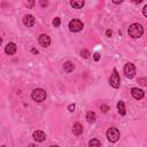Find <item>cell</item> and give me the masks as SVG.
<instances>
[{"label": "cell", "instance_id": "7c38bea8", "mask_svg": "<svg viewBox=\"0 0 147 147\" xmlns=\"http://www.w3.org/2000/svg\"><path fill=\"white\" fill-rule=\"evenodd\" d=\"M72 132H74V134H76V136H80V134L83 133V126H82V124L75 123L74 126H72Z\"/></svg>", "mask_w": 147, "mask_h": 147}, {"label": "cell", "instance_id": "2e32d148", "mask_svg": "<svg viewBox=\"0 0 147 147\" xmlns=\"http://www.w3.org/2000/svg\"><path fill=\"white\" fill-rule=\"evenodd\" d=\"M86 119H87L88 123H93V122L96 119L95 113H94V111H87V114H86Z\"/></svg>", "mask_w": 147, "mask_h": 147}, {"label": "cell", "instance_id": "7a4b0ae2", "mask_svg": "<svg viewBox=\"0 0 147 147\" xmlns=\"http://www.w3.org/2000/svg\"><path fill=\"white\" fill-rule=\"evenodd\" d=\"M31 96H32V99H33L34 101L41 102V101H44V100L46 99V92H45L42 88H36V90L32 91Z\"/></svg>", "mask_w": 147, "mask_h": 147}, {"label": "cell", "instance_id": "4dcf8cb0", "mask_svg": "<svg viewBox=\"0 0 147 147\" xmlns=\"http://www.w3.org/2000/svg\"><path fill=\"white\" fill-rule=\"evenodd\" d=\"M30 147H34V145H30Z\"/></svg>", "mask_w": 147, "mask_h": 147}, {"label": "cell", "instance_id": "8fae6325", "mask_svg": "<svg viewBox=\"0 0 147 147\" xmlns=\"http://www.w3.org/2000/svg\"><path fill=\"white\" fill-rule=\"evenodd\" d=\"M16 51H17V46H16L15 42H9V44L5 47V53L8 54V55H13V54H15Z\"/></svg>", "mask_w": 147, "mask_h": 147}, {"label": "cell", "instance_id": "d6a6232c", "mask_svg": "<svg viewBox=\"0 0 147 147\" xmlns=\"http://www.w3.org/2000/svg\"><path fill=\"white\" fill-rule=\"evenodd\" d=\"M2 147H6V146H2Z\"/></svg>", "mask_w": 147, "mask_h": 147}, {"label": "cell", "instance_id": "cb8c5ba5", "mask_svg": "<svg viewBox=\"0 0 147 147\" xmlns=\"http://www.w3.org/2000/svg\"><path fill=\"white\" fill-rule=\"evenodd\" d=\"M142 14H144V16H147V5L144 6V8H142Z\"/></svg>", "mask_w": 147, "mask_h": 147}, {"label": "cell", "instance_id": "83f0119b", "mask_svg": "<svg viewBox=\"0 0 147 147\" xmlns=\"http://www.w3.org/2000/svg\"><path fill=\"white\" fill-rule=\"evenodd\" d=\"M113 2H114V3H121L122 0H119V1H118V0H113Z\"/></svg>", "mask_w": 147, "mask_h": 147}, {"label": "cell", "instance_id": "44dd1931", "mask_svg": "<svg viewBox=\"0 0 147 147\" xmlns=\"http://www.w3.org/2000/svg\"><path fill=\"white\" fill-rule=\"evenodd\" d=\"M100 109H101L102 113H107V111L109 110V107H108L107 105H101V106H100Z\"/></svg>", "mask_w": 147, "mask_h": 147}, {"label": "cell", "instance_id": "30bf717a", "mask_svg": "<svg viewBox=\"0 0 147 147\" xmlns=\"http://www.w3.org/2000/svg\"><path fill=\"white\" fill-rule=\"evenodd\" d=\"M23 23H24L25 26L31 28V26L34 25V23H36V18H34L32 15H30V14H29V15H25L24 18H23Z\"/></svg>", "mask_w": 147, "mask_h": 147}, {"label": "cell", "instance_id": "4316f807", "mask_svg": "<svg viewBox=\"0 0 147 147\" xmlns=\"http://www.w3.org/2000/svg\"><path fill=\"white\" fill-rule=\"evenodd\" d=\"M106 34H107V37H111V31L110 30H107L106 31Z\"/></svg>", "mask_w": 147, "mask_h": 147}, {"label": "cell", "instance_id": "9a60e30c", "mask_svg": "<svg viewBox=\"0 0 147 147\" xmlns=\"http://www.w3.org/2000/svg\"><path fill=\"white\" fill-rule=\"evenodd\" d=\"M117 109H118L119 115H122V116L125 115V105H124L123 101H118L117 102Z\"/></svg>", "mask_w": 147, "mask_h": 147}, {"label": "cell", "instance_id": "484cf974", "mask_svg": "<svg viewBox=\"0 0 147 147\" xmlns=\"http://www.w3.org/2000/svg\"><path fill=\"white\" fill-rule=\"evenodd\" d=\"M40 5H41V7H46L48 5V2L47 1H40Z\"/></svg>", "mask_w": 147, "mask_h": 147}, {"label": "cell", "instance_id": "f1b7e54d", "mask_svg": "<svg viewBox=\"0 0 147 147\" xmlns=\"http://www.w3.org/2000/svg\"><path fill=\"white\" fill-rule=\"evenodd\" d=\"M32 53H34V54H38V51H37V49H34V48H33V49H32Z\"/></svg>", "mask_w": 147, "mask_h": 147}, {"label": "cell", "instance_id": "ba28073f", "mask_svg": "<svg viewBox=\"0 0 147 147\" xmlns=\"http://www.w3.org/2000/svg\"><path fill=\"white\" fill-rule=\"evenodd\" d=\"M32 138H33V140H34V141H37V142H41V141H44V140L46 139V134H45V132H44V131L37 130V131H34V132H33Z\"/></svg>", "mask_w": 147, "mask_h": 147}, {"label": "cell", "instance_id": "d4e9b609", "mask_svg": "<svg viewBox=\"0 0 147 147\" xmlns=\"http://www.w3.org/2000/svg\"><path fill=\"white\" fill-rule=\"evenodd\" d=\"M33 5H34V1H30V2H28V3H26V6H28L29 8H31Z\"/></svg>", "mask_w": 147, "mask_h": 147}, {"label": "cell", "instance_id": "5b68a950", "mask_svg": "<svg viewBox=\"0 0 147 147\" xmlns=\"http://www.w3.org/2000/svg\"><path fill=\"white\" fill-rule=\"evenodd\" d=\"M124 74L127 78H133L134 75H136V67L133 63L131 62H127L125 65H124Z\"/></svg>", "mask_w": 147, "mask_h": 147}, {"label": "cell", "instance_id": "7402d4cb", "mask_svg": "<svg viewBox=\"0 0 147 147\" xmlns=\"http://www.w3.org/2000/svg\"><path fill=\"white\" fill-rule=\"evenodd\" d=\"M93 59H94V61H99L100 60V54L99 53H94V55H93Z\"/></svg>", "mask_w": 147, "mask_h": 147}, {"label": "cell", "instance_id": "6da1fadb", "mask_svg": "<svg viewBox=\"0 0 147 147\" xmlns=\"http://www.w3.org/2000/svg\"><path fill=\"white\" fill-rule=\"evenodd\" d=\"M127 32H129V36L132 37V38H140L142 36V33H144V29H142V26L140 24L133 23V24H131L129 26Z\"/></svg>", "mask_w": 147, "mask_h": 147}, {"label": "cell", "instance_id": "5bb4252c", "mask_svg": "<svg viewBox=\"0 0 147 147\" xmlns=\"http://www.w3.org/2000/svg\"><path fill=\"white\" fill-rule=\"evenodd\" d=\"M63 69H64L65 72H71V71H74V69H75V64H74L72 62L68 61V62H65V63L63 64Z\"/></svg>", "mask_w": 147, "mask_h": 147}, {"label": "cell", "instance_id": "e0dca14e", "mask_svg": "<svg viewBox=\"0 0 147 147\" xmlns=\"http://www.w3.org/2000/svg\"><path fill=\"white\" fill-rule=\"evenodd\" d=\"M101 144L98 139H91L90 142H88V147H100Z\"/></svg>", "mask_w": 147, "mask_h": 147}, {"label": "cell", "instance_id": "ac0fdd59", "mask_svg": "<svg viewBox=\"0 0 147 147\" xmlns=\"http://www.w3.org/2000/svg\"><path fill=\"white\" fill-rule=\"evenodd\" d=\"M90 55H91V54H90V52H88L87 49H83V51L80 52V56L84 57V59H87Z\"/></svg>", "mask_w": 147, "mask_h": 147}, {"label": "cell", "instance_id": "52a82bcc", "mask_svg": "<svg viewBox=\"0 0 147 147\" xmlns=\"http://www.w3.org/2000/svg\"><path fill=\"white\" fill-rule=\"evenodd\" d=\"M38 42L42 47H48L51 45V38L47 34H40L39 38H38Z\"/></svg>", "mask_w": 147, "mask_h": 147}, {"label": "cell", "instance_id": "603a6c76", "mask_svg": "<svg viewBox=\"0 0 147 147\" xmlns=\"http://www.w3.org/2000/svg\"><path fill=\"white\" fill-rule=\"evenodd\" d=\"M75 103H70L69 106H68V109H69V111H74L75 110Z\"/></svg>", "mask_w": 147, "mask_h": 147}, {"label": "cell", "instance_id": "4fadbf2b", "mask_svg": "<svg viewBox=\"0 0 147 147\" xmlns=\"http://www.w3.org/2000/svg\"><path fill=\"white\" fill-rule=\"evenodd\" d=\"M70 5H71V7L76 8V9H80L85 5V2H84V0H71Z\"/></svg>", "mask_w": 147, "mask_h": 147}, {"label": "cell", "instance_id": "9c48e42d", "mask_svg": "<svg viewBox=\"0 0 147 147\" xmlns=\"http://www.w3.org/2000/svg\"><path fill=\"white\" fill-rule=\"evenodd\" d=\"M131 94H132V96H133L136 100H140V99L144 98L145 92H144L142 90L138 88V87H133V88L131 90Z\"/></svg>", "mask_w": 147, "mask_h": 147}, {"label": "cell", "instance_id": "d6986e66", "mask_svg": "<svg viewBox=\"0 0 147 147\" xmlns=\"http://www.w3.org/2000/svg\"><path fill=\"white\" fill-rule=\"evenodd\" d=\"M61 24V20L59 18V17H55L54 20H53V25L54 26H59Z\"/></svg>", "mask_w": 147, "mask_h": 147}, {"label": "cell", "instance_id": "8992f818", "mask_svg": "<svg viewBox=\"0 0 147 147\" xmlns=\"http://www.w3.org/2000/svg\"><path fill=\"white\" fill-rule=\"evenodd\" d=\"M109 83H110V85H111L114 88H118V87H119V85H121V78H119V75L117 74V70H116V69H114L113 75L110 76Z\"/></svg>", "mask_w": 147, "mask_h": 147}, {"label": "cell", "instance_id": "f546056e", "mask_svg": "<svg viewBox=\"0 0 147 147\" xmlns=\"http://www.w3.org/2000/svg\"><path fill=\"white\" fill-rule=\"evenodd\" d=\"M1 42H2V39H1V37H0V45H1Z\"/></svg>", "mask_w": 147, "mask_h": 147}, {"label": "cell", "instance_id": "3957f363", "mask_svg": "<svg viewBox=\"0 0 147 147\" xmlns=\"http://www.w3.org/2000/svg\"><path fill=\"white\" fill-rule=\"evenodd\" d=\"M106 136H107V139H108L109 141L115 142V141H117L118 138H119V131H118L116 127H110V129H108Z\"/></svg>", "mask_w": 147, "mask_h": 147}, {"label": "cell", "instance_id": "ffe728a7", "mask_svg": "<svg viewBox=\"0 0 147 147\" xmlns=\"http://www.w3.org/2000/svg\"><path fill=\"white\" fill-rule=\"evenodd\" d=\"M138 83L140 84V85H142V86H146V83H147V79L144 77V78H139L138 79Z\"/></svg>", "mask_w": 147, "mask_h": 147}, {"label": "cell", "instance_id": "1f68e13d", "mask_svg": "<svg viewBox=\"0 0 147 147\" xmlns=\"http://www.w3.org/2000/svg\"><path fill=\"white\" fill-rule=\"evenodd\" d=\"M51 147H59V146H51Z\"/></svg>", "mask_w": 147, "mask_h": 147}, {"label": "cell", "instance_id": "277c9868", "mask_svg": "<svg viewBox=\"0 0 147 147\" xmlns=\"http://www.w3.org/2000/svg\"><path fill=\"white\" fill-rule=\"evenodd\" d=\"M83 26H84V24L79 20H71L69 22V29L71 32H78L83 29Z\"/></svg>", "mask_w": 147, "mask_h": 147}]
</instances>
